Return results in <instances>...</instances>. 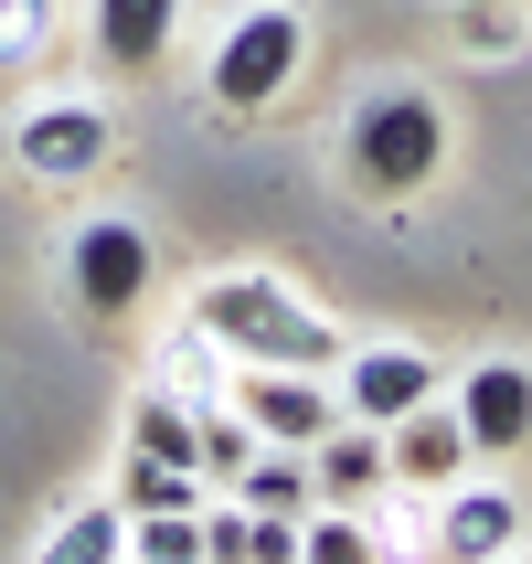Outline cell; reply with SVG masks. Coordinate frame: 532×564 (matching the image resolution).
Segmentation results:
<instances>
[{"label": "cell", "mask_w": 532, "mask_h": 564, "mask_svg": "<svg viewBox=\"0 0 532 564\" xmlns=\"http://www.w3.org/2000/svg\"><path fill=\"white\" fill-rule=\"evenodd\" d=\"M522 32H532V11H522V0H458V43H469L479 64L522 54Z\"/></svg>", "instance_id": "22"}, {"label": "cell", "mask_w": 532, "mask_h": 564, "mask_svg": "<svg viewBox=\"0 0 532 564\" xmlns=\"http://www.w3.org/2000/svg\"><path fill=\"white\" fill-rule=\"evenodd\" d=\"M447 405L469 426V458H522L532 447V362L490 351V362H469V383H458Z\"/></svg>", "instance_id": "9"}, {"label": "cell", "mask_w": 532, "mask_h": 564, "mask_svg": "<svg viewBox=\"0 0 532 564\" xmlns=\"http://www.w3.org/2000/svg\"><path fill=\"white\" fill-rule=\"evenodd\" d=\"M32 564H128V511H118V501L64 511V522H54V543H43Z\"/></svg>", "instance_id": "16"}, {"label": "cell", "mask_w": 532, "mask_h": 564, "mask_svg": "<svg viewBox=\"0 0 532 564\" xmlns=\"http://www.w3.org/2000/svg\"><path fill=\"white\" fill-rule=\"evenodd\" d=\"M330 394H341V415H351V426H394V415L437 405L447 383H437V362H426L415 341H373V351H341Z\"/></svg>", "instance_id": "7"}, {"label": "cell", "mask_w": 532, "mask_h": 564, "mask_svg": "<svg viewBox=\"0 0 532 564\" xmlns=\"http://www.w3.org/2000/svg\"><path fill=\"white\" fill-rule=\"evenodd\" d=\"M522 543V501L501 479H447L437 490V522H426V554L437 564H501Z\"/></svg>", "instance_id": "8"}, {"label": "cell", "mask_w": 532, "mask_h": 564, "mask_svg": "<svg viewBox=\"0 0 532 564\" xmlns=\"http://www.w3.org/2000/svg\"><path fill=\"white\" fill-rule=\"evenodd\" d=\"M383 469L405 479V490H447V479H469V426H458V405H415L383 426Z\"/></svg>", "instance_id": "10"}, {"label": "cell", "mask_w": 532, "mask_h": 564, "mask_svg": "<svg viewBox=\"0 0 532 564\" xmlns=\"http://www.w3.org/2000/svg\"><path fill=\"white\" fill-rule=\"evenodd\" d=\"M298 564H383V543L362 533V511H310L298 522Z\"/></svg>", "instance_id": "21"}, {"label": "cell", "mask_w": 532, "mask_h": 564, "mask_svg": "<svg viewBox=\"0 0 532 564\" xmlns=\"http://www.w3.org/2000/svg\"><path fill=\"white\" fill-rule=\"evenodd\" d=\"M160 256H150V224L139 214H86L75 224V246H64V288H75V310L86 319H128L150 299Z\"/></svg>", "instance_id": "5"}, {"label": "cell", "mask_w": 532, "mask_h": 564, "mask_svg": "<svg viewBox=\"0 0 532 564\" xmlns=\"http://www.w3.org/2000/svg\"><path fill=\"white\" fill-rule=\"evenodd\" d=\"M501 564H532V554H522V543H511V554H501Z\"/></svg>", "instance_id": "24"}, {"label": "cell", "mask_w": 532, "mask_h": 564, "mask_svg": "<svg viewBox=\"0 0 532 564\" xmlns=\"http://www.w3.org/2000/svg\"><path fill=\"white\" fill-rule=\"evenodd\" d=\"M54 32H64V0H0V86H22L54 54Z\"/></svg>", "instance_id": "18"}, {"label": "cell", "mask_w": 532, "mask_h": 564, "mask_svg": "<svg viewBox=\"0 0 532 564\" xmlns=\"http://www.w3.org/2000/svg\"><path fill=\"white\" fill-rule=\"evenodd\" d=\"M256 447H267V437H256L235 405H203V415H192V469L214 479V490H235V479H246V458H256Z\"/></svg>", "instance_id": "17"}, {"label": "cell", "mask_w": 532, "mask_h": 564, "mask_svg": "<svg viewBox=\"0 0 532 564\" xmlns=\"http://www.w3.org/2000/svg\"><path fill=\"white\" fill-rule=\"evenodd\" d=\"M341 160L373 203H415V192L447 171V107L426 86H373L341 128Z\"/></svg>", "instance_id": "2"}, {"label": "cell", "mask_w": 532, "mask_h": 564, "mask_svg": "<svg viewBox=\"0 0 532 564\" xmlns=\"http://www.w3.org/2000/svg\"><path fill=\"white\" fill-rule=\"evenodd\" d=\"M128 564H203V511H139L128 522Z\"/></svg>", "instance_id": "20"}, {"label": "cell", "mask_w": 532, "mask_h": 564, "mask_svg": "<svg viewBox=\"0 0 532 564\" xmlns=\"http://www.w3.org/2000/svg\"><path fill=\"white\" fill-rule=\"evenodd\" d=\"M203 564H256V511L246 501H203Z\"/></svg>", "instance_id": "23"}, {"label": "cell", "mask_w": 532, "mask_h": 564, "mask_svg": "<svg viewBox=\"0 0 532 564\" xmlns=\"http://www.w3.org/2000/svg\"><path fill=\"white\" fill-rule=\"evenodd\" d=\"M522 11H532V0H522Z\"/></svg>", "instance_id": "25"}, {"label": "cell", "mask_w": 532, "mask_h": 564, "mask_svg": "<svg viewBox=\"0 0 532 564\" xmlns=\"http://www.w3.org/2000/svg\"><path fill=\"white\" fill-rule=\"evenodd\" d=\"M298 64H310V11L298 0H256L246 22H224V43L203 54V96L224 118H267L298 86Z\"/></svg>", "instance_id": "3"}, {"label": "cell", "mask_w": 532, "mask_h": 564, "mask_svg": "<svg viewBox=\"0 0 532 564\" xmlns=\"http://www.w3.org/2000/svg\"><path fill=\"white\" fill-rule=\"evenodd\" d=\"M224 405L246 415L267 447H319L330 426H341V394H330V373H298V362H246Z\"/></svg>", "instance_id": "6"}, {"label": "cell", "mask_w": 532, "mask_h": 564, "mask_svg": "<svg viewBox=\"0 0 532 564\" xmlns=\"http://www.w3.org/2000/svg\"><path fill=\"white\" fill-rule=\"evenodd\" d=\"M214 490H203V469H182V458H139L128 447L118 458V511L139 522V511H203Z\"/></svg>", "instance_id": "15"}, {"label": "cell", "mask_w": 532, "mask_h": 564, "mask_svg": "<svg viewBox=\"0 0 532 564\" xmlns=\"http://www.w3.org/2000/svg\"><path fill=\"white\" fill-rule=\"evenodd\" d=\"M11 160H22V182L75 192V182H96L118 160V118L96 96H32L22 118H11Z\"/></svg>", "instance_id": "4"}, {"label": "cell", "mask_w": 532, "mask_h": 564, "mask_svg": "<svg viewBox=\"0 0 532 564\" xmlns=\"http://www.w3.org/2000/svg\"><path fill=\"white\" fill-rule=\"evenodd\" d=\"M128 447H139V458H182V469H192V405L150 383V394L128 405Z\"/></svg>", "instance_id": "19"}, {"label": "cell", "mask_w": 532, "mask_h": 564, "mask_svg": "<svg viewBox=\"0 0 532 564\" xmlns=\"http://www.w3.org/2000/svg\"><path fill=\"white\" fill-rule=\"evenodd\" d=\"M86 32H96V64H118V75H150V64H171L182 0H86Z\"/></svg>", "instance_id": "11"}, {"label": "cell", "mask_w": 532, "mask_h": 564, "mask_svg": "<svg viewBox=\"0 0 532 564\" xmlns=\"http://www.w3.org/2000/svg\"><path fill=\"white\" fill-rule=\"evenodd\" d=\"M235 501L246 511H278V522H310L319 490H310V447H256L246 479H235Z\"/></svg>", "instance_id": "14"}, {"label": "cell", "mask_w": 532, "mask_h": 564, "mask_svg": "<svg viewBox=\"0 0 532 564\" xmlns=\"http://www.w3.org/2000/svg\"><path fill=\"white\" fill-rule=\"evenodd\" d=\"M192 319L214 330L235 362H298V373H341V330L330 310H310L287 278L267 267H235V278H203L192 288Z\"/></svg>", "instance_id": "1"}, {"label": "cell", "mask_w": 532, "mask_h": 564, "mask_svg": "<svg viewBox=\"0 0 532 564\" xmlns=\"http://www.w3.org/2000/svg\"><path fill=\"white\" fill-rule=\"evenodd\" d=\"M160 394H182L192 415L203 405H224V394H235V351L214 341V330H203V319H182V330H171V341H160Z\"/></svg>", "instance_id": "13"}, {"label": "cell", "mask_w": 532, "mask_h": 564, "mask_svg": "<svg viewBox=\"0 0 532 564\" xmlns=\"http://www.w3.org/2000/svg\"><path fill=\"white\" fill-rule=\"evenodd\" d=\"M383 479H394V469H383V426H351V415H341V426L310 447V490H319V511H362Z\"/></svg>", "instance_id": "12"}]
</instances>
